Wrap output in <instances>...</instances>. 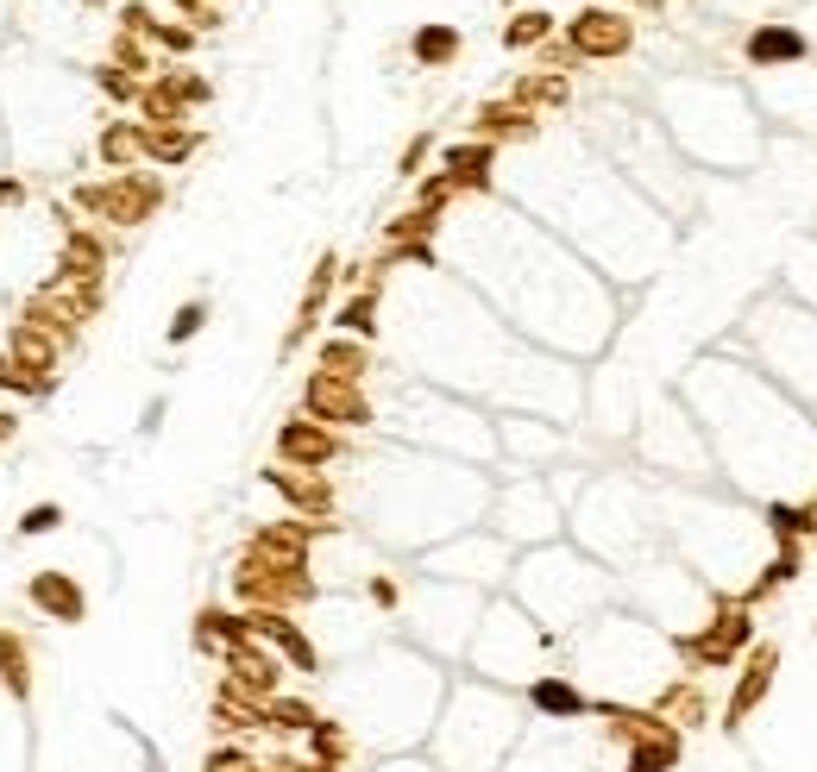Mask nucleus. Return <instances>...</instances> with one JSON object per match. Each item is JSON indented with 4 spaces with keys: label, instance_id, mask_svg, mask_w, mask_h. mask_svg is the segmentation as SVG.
I'll return each mask as SVG.
<instances>
[{
    "label": "nucleus",
    "instance_id": "nucleus-2",
    "mask_svg": "<svg viewBox=\"0 0 817 772\" xmlns=\"http://www.w3.org/2000/svg\"><path fill=\"white\" fill-rule=\"evenodd\" d=\"M233 597L246 609H303V603L321 597V584L308 566H289V559H264V553H239L233 566Z\"/></svg>",
    "mask_w": 817,
    "mask_h": 772
},
{
    "label": "nucleus",
    "instance_id": "nucleus-34",
    "mask_svg": "<svg viewBox=\"0 0 817 772\" xmlns=\"http://www.w3.org/2000/svg\"><path fill=\"white\" fill-rule=\"evenodd\" d=\"M767 527H773V541H780V547H798V541H812V534H817V502H812V509L773 502V509H767Z\"/></svg>",
    "mask_w": 817,
    "mask_h": 772
},
{
    "label": "nucleus",
    "instance_id": "nucleus-12",
    "mask_svg": "<svg viewBox=\"0 0 817 772\" xmlns=\"http://www.w3.org/2000/svg\"><path fill=\"white\" fill-rule=\"evenodd\" d=\"M773 678H780V648H767V641H761V648H748L736 691H730V703H723V728H730V735H742V723L773 698Z\"/></svg>",
    "mask_w": 817,
    "mask_h": 772
},
{
    "label": "nucleus",
    "instance_id": "nucleus-38",
    "mask_svg": "<svg viewBox=\"0 0 817 772\" xmlns=\"http://www.w3.org/2000/svg\"><path fill=\"white\" fill-rule=\"evenodd\" d=\"M95 88H102L107 100H120V107H139V95H145V82L127 75L120 63H95Z\"/></svg>",
    "mask_w": 817,
    "mask_h": 772
},
{
    "label": "nucleus",
    "instance_id": "nucleus-11",
    "mask_svg": "<svg viewBox=\"0 0 817 772\" xmlns=\"http://www.w3.org/2000/svg\"><path fill=\"white\" fill-rule=\"evenodd\" d=\"M246 622H252V641H264L289 673H308V678L321 673V648L308 641V628L296 616H283V609H246Z\"/></svg>",
    "mask_w": 817,
    "mask_h": 772
},
{
    "label": "nucleus",
    "instance_id": "nucleus-31",
    "mask_svg": "<svg viewBox=\"0 0 817 772\" xmlns=\"http://www.w3.org/2000/svg\"><path fill=\"white\" fill-rule=\"evenodd\" d=\"M303 741H308V760H315V767H346V760H353V728L340 723V716H321Z\"/></svg>",
    "mask_w": 817,
    "mask_h": 772
},
{
    "label": "nucleus",
    "instance_id": "nucleus-23",
    "mask_svg": "<svg viewBox=\"0 0 817 772\" xmlns=\"http://www.w3.org/2000/svg\"><path fill=\"white\" fill-rule=\"evenodd\" d=\"M239 641H252V622H246V609L233 616V609H214V603H208L202 616H196V653L221 660V653L239 648Z\"/></svg>",
    "mask_w": 817,
    "mask_h": 772
},
{
    "label": "nucleus",
    "instance_id": "nucleus-26",
    "mask_svg": "<svg viewBox=\"0 0 817 772\" xmlns=\"http://www.w3.org/2000/svg\"><path fill=\"white\" fill-rule=\"evenodd\" d=\"M679 753H686V735L666 723V728H654L648 741L623 748V772H673V767H679Z\"/></svg>",
    "mask_w": 817,
    "mask_h": 772
},
{
    "label": "nucleus",
    "instance_id": "nucleus-45",
    "mask_svg": "<svg viewBox=\"0 0 817 772\" xmlns=\"http://www.w3.org/2000/svg\"><path fill=\"white\" fill-rule=\"evenodd\" d=\"M428 151H435V139L428 132H415L403 145V157H396V176H422V164H428Z\"/></svg>",
    "mask_w": 817,
    "mask_h": 772
},
{
    "label": "nucleus",
    "instance_id": "nucleus-39",
    "mask_svg": "<svg viewBox=\"0 0 817 772\" xmlns=\"http://www.w3.org/2000/svg\"><path fill=\"white\" fill-rule=\"evenodd\" d=\"M202 326H208V296H189V301L177 308V314H170V326H164V340H170V346H189V340H196Z\"/></svg>",
    "mask_w": 817,
    "mask_h": 772
},
{
    "label": "nucleus",
    "instance_id": "nucleus-28",
    "mask_svg": "<svg viewBox=\"0 0 817 772\" xmlns=\"http://www.w3.org/2000/svg\"><path fill=\"white\" fill-rule=\"evenodd\" d=\"M321 723V710H315V703L308 698H264L258 703V728H264V735H308V728Z\"/></svg>",
    "mask_w": 817,
    "mask_h": 772
},
{
    "label": "nucleus",
    "instance_id": "nucleus-25",
    "mask_svg": "<svg viewBox=\"0 0 817 772\" xmlns=\"http://www.w3.org/2000/svg\"><path fill=\"white\" fill-rule=\"evenodd\" d=\"M460 50H465V32H460V25H447V20L415 25V38H408V57H415L422 70H447V63H460Z\"/></svg>",
    "mask_w": 817,
    "mask_h": 772
},
{
    "label": "nucleus",
    "instance_id": "nucleus-4",
    "mask_svg": "<svg viewBox=\"0 0 817 772\" xmlns=\"http://www.w3.org/2000/svg\"><path fill=\"white\" fill-rule=\"evenodd\" d=\"M303 415H308V421H321V427H333V433H358V427L378 421V408H371V396H365V383H346V377H328V371H308Z\"/></svg>",
    "mask_w": 817,
    "mask_h": 772
},
{
    "label": "nucleus",
    "instance_id": "nucleus-1",
    "mask_svg": "<svg viewBox=\"0 0 817 772\" xmlns=\"http://www.w3.org/2000/svg\"><path fill=\"white\" fill-rule=\"evenodd\" d=\"M164 195H170V189H164L157 170H120V176L76 182V189H70V207L88 214V221H102V226H145V221H157Z\"/></svg>",
    "mask_w": 817,
    "mask_h": 772
},
{
    "label": "nucleus",
    "instance_id": "nucleus-22",
    "mask_svg": "<svg viewBox=\"0 0 817 772\" xmlns=\"http://www.w3.org/2000/svg\"><path fill=\"white\" fill-rule=\"evenodd\" d=\"M32 685H38V673H32V641L20 634V628H0V691L26 710Z\"/></svg>",
    "mask_w": 817,
    "mask_h": 772
},
{
    "label": "nucleus",
    "instance_id": "nucleus-32",
    "mask_svg": "<svg viewBox=\"0 0 817 772\" xmlns=\"http://www.w3.org/2000/svg\"><path fill=\"white\" fill-rule=\"evenodd\" d=\"M798 572H805V553H798V547H780V553H773V559H767V572L755 578L748 591H742V603L755 609V603H761V597H773V591H780V584H792V578H798Z\"/></svg>",
    "mask_w": 817,
    "mask_h": 772
},
{
    "label": "nucleus",
    "instance_id": "nucleus-19",
    "mask_svg": "<svg viewBox=\"0 0 817 772\" xmlns=\"http://www.w3.org/2000/svg\"><path fill=\"white\" fill-rule=\"evenodd\" d=\"M541 132V114H529L522 100H485L478 120H472V139L485 145H510V139H535Z\"/></svg>",
    "mask_w": 817,
    "mask_h": 772
},
{
    "label": "nucleus",
    "instance_id": "nucleus-9",
    "mask_svg": "<svg viewBox=\"0 0 817 772\" xmlns=\"http://www.w3.org/2000/svg\"><path fill=\"white\" fill-rule=\"evenodd\" d=\"M340 459H346V440L333 427L308 421V415H289L277 427V465H289V472H328Z\"/></svg>",
    "mask_w": 817,
    "mask_h": 772
},
{
    "label": "nucleus",
    "instance_id": "nucleus-41",
    "mask_svg": "<svg viewBox=\"0 0 817 772\" xmlns=\"http://www.w3.org/2000/svg\"><path fill=\"white\" fill-rule=\"evenodd\" d=\"M157 50H170V57H189L196 50V25H170V20H152V32H145Z\"/></svg>",
    "mask_w": 817,
    "mask_h": 772
},
{
    "label": "nucleus",
    "instance_id": "nucleus-18",
    "mask_svg": "<svg viewBox=\"0 0 817 772\" xmlns=\"http://www.w3.org/2000/svg\"><path fill=\"white\" fill-rule=\"evenodd\" d=\"M315 534L321 527L315 522H264L252 527V541H246V553H264V559H289V566H308V553H315Z\"/></svg>",
    "mask_w": 817,
    "mask_h": 772
},
{
    "label": "nucleus",
    "instance_id": "nucleus-21",
    "mask_svg": "<svg viewBox=\"0 0 817 772\" xmlns=\"http://www.w3.org/2000/svg\"><path fill=\"white\" fill-rule=\"evenodd\" d=\"M95 157H102L107 176L145 170V126H139V120H107L102 139H95Z\"/></svg>",
    "mask_w": 817,
    "mask_h": 772
},
{
    "label": "nucleus",
    "instance_id": "nucleus-40",
    "mask_svg": "<svg viewBox=\"0 0 817 772\" xmlns=\"http://www.w3.org/2000/svg\"><path fill=\"white\" fill-rule=\"evenodd\" d=\"M57 527H63V502H32V509H20L13 534H20V541H38V534H57Z\"/></svg>",
    "mask_w": 817,
    "mask_h": 772
},
{
    "label": "nucleus",
    "instance_id": "nucleus-48",
    "mask_svg": "<svg viewBox=\"0 0 817 772\" xmlns=\"http://www.w3.org/2000/svg\"><path fill=\"white\" fill-rule=\"evenodd\" d=\"M315 772H346V767H315Z\"/></svg>",
    "mask_w": 817,
    "mask_h": 772
},
{
    "label": "nucleus",
    "instance_id": "nucleus-30",
    "mask_svg": "<svg viewBox=\"0 0 817 772\" xmlns=\"http://www.w3.org/2000/svg\"><path fill=\"white\" fill-rule=\"evenodd\" d=\"M333 333H346V340H378V283H365L358 296L340 301V314H333Z\"/></svg>",
    "mask_w": 817,
    "mask_h": 772
},
{
    "label": "nucleus",
    "instance_id": "nucleus-36",
    "mask_svg": "<svg viewBox=\"0 0 817 772\" xmlns=\"http://www.w3.org/2000/svg\"><path fill=\"white\" fill-rule=\"evenodd\" d=\"M554 38V13H541V7H529V13H510V25H504V50H535Z\"/></svg>",
    "mask_w": 817,
    "mask_h": 772
},
{
    "label": "nucleus",
    "instance_id": "nucleus-29",
    "mask_svg": "<svg viewBox=\"0 0 817 772\" xmlns=\"http://www.w3.org/2000/svg\"><path fill=\"white\" fill-rule=\"evenodd\" d=\"M315 371L346 377V383H365V371H371V346H365V340H346V333H333V340H321Z\"/></svg>",
    "mask_w": 817,
    "mask_h": 772
},
{
    "label": "nucleus",
    "instance_id": "nucleus-37",
    "mask_svg": "<svg viewBox=\"0 0 817 772\" xmlns=\"http://www.w3.org/2000/svg\"><path fill=\"white\" fill-rule=\"evenodd\" d=\"M57 383H45V377H32L13 352H0V396H20V402H38V396H51Z\"/></svg>",
    "mask_w": 817,
    "mask_h": 772
},
{
    "label": "nucleus",
    "instance_id": "nucleus-13",
    "mask_svg": "<svg viewBox=\"0 0 817 772\" xmlns=\"http://www.w3.org/2000/svg\"><path fill=\"white\" fill-rule=\"evenodd\" d=\"M264 484L277 490L283 502H289V515L296 522H315V527H328V515H333V477L328 472H289V465H264Z\"/></svg>",
    "mask_w": 817,
    "mask_h": 772
},
{
    "label": "nucleus",
    "instance_id": "nucleus-16",
    "mask_svg": "<svg viewBox=\"0 0 817 772\" xmlns=\"http://www.w3.org/2000/svg\"><path fill=\"white\" fill-rule=\"evenodd\" d=\"M490 164H497V145H485V139H460V145L440 151V176L460 195H490Z\"/></svg>",
    "mask_w": 817,
    "mask_h": 772
},
{
    "label": "nucleus",
    "instance_id": "nucleus-44",
    "mask_svg": "<svg viewBox=\"0 0 817 772\" xmlns=\"http://www.w3.org/2000/svg\"><path fill=\"white\" fill-rule=\"evenodd\" d=\"M26 195H32V182L20 170H0V214H20L26 207Z\"/></svg>",
    "mask_w": 817,
    "mask_h": 772
},
{
    "label": "nucleus",
    "instance_id": "nucleus-15",
    "mask_svg": "<svg viewBox=\"0 0 817 772\" xmlns=\"http://www.w3.org/2000/svg\"><path fill=\"white\" fill-rule=\"evenodd\" d=\"M522 703L535 710L541 723H585L597 698H591V691H579L566 673H535V678H529V691H522Z\"/></svg>",
    "mask_w": 817,
    "mask_h": 772
},
{
    "label": "nucleus",
    "instance_id": "nucleus-47",
    "mask_svg": "<svg viewBox=\"0 0 817 772\" xmlns=\"http://www.w3.org/2000/svg\"><path fill=\"white\" fill-rule=\"evenodd\" d=\"M157 427H164V396H152V402H145V421H139V433H145V440H152Z\"/></svg>",
    "mask_w": 817,
    "mask_h": 772
},
{
    "label": "nucleus",
    "instance_id": "nucleus-3",
    "mask_svg": "<svg viewBox=\"0 0 817 772\" xmlns=\"http://www.w3.org/2000/svg\"><path fill=\"white\" fill-rule=\"evenodd\" d=\"M748 648H755V616H748L742 597L717 603V616L698 634H679V653H686L691 666H704V673H723V666L748 660Z\"/></svg>",
    "mask_w": 817,
    "mask_h": 772
},
{
    "label": "nucleus",
    "instance_id": "nucleus-33",
    "mask_svg": "<svg viewBox=\"0 0 817 772\" xmlns=\"http://www.w3.org/2000/svg\"><path fill=\"white\" fill-rule=\"evenodd\" d=\"M572 95V88H566V75L560 70H547V75H522V82H516L510 88V100H522V107H529V114H541V107H560V100Z\"/></svg>",
    "mask_w": 817,
    "mask_h": 772
},
{
    "label": "nucleus",
    "instance_id": "nucleus-20",
    "mask_svg": "<svg viewBox=\"0 0 817 772\" xmlns=\"http://www.w3.org/2000/svg\"><path fill=\"white\" fill-rule=\"evenodd\" d=\"M748 63L755 70H780V63H798L805 57V32L798 25H786V20H767V25H755L748 32Z\"/></svg>",
    "mask_w": 817,
    "mask_h": 772
},
{
    "label": "nucleus",
    "instance_id": "nucleus-14",
    "mask_svg": "<svg viewBox=\"0 0 817 772\" xmlns=\"http://www.w3.org/2000/svg\"><path fill=\"white\" fill-rule=\"evenodd\" d=\"M333 283H340V258H333V251H321V258H315V271H308V283H303L296 321H289V333H283V358H289V352H303L308 340H315V326H321V314H328Z\"/></svg>",
    "mask_w": 817,
    "mask_h": 772
},
{
    "label": "nucleus",
    "instance_id": "nucleus-43",
    "mask_svg": "<svg viewBox=\"0 0 817 772\" xmlns=\"http://www.w3.org/2000/svg\"><path fill=\"white\" fill-rule=\"evenodd\" d=\"M365 597L378 603V609H403V584H396V572H371V578H365Z\"/></svg>",
    "mask_w": 817,
    "mask_h": 772
},
{
    "label": "nucleus",
    "instance_id": "nucleus-6",
    "mask_svg": "<svg viewBox=\"0 0 817 772\" xmlns=\"http://www.w3.org/2000/svg\"><path fill=\"white\" fill-rule=\"evenodd\" d=\"M214 88H208V75L196 70H157L145 82V95H139V114L145 126H189V107H208Z\"/></svg>",
    "mask_w": 817,
    "mask_h": 772
},
{
    "label": "nucleus",
    "instance_id": "nucleus-10",
    "mask_svg": "<svg viewBox=\"0 0 817 772\" xmlns=\"http://www.w3.org/2000/svg\"><path fill=\"white\" fill-rule=\"evenodd\" d=\"M26 603L57 628H82L88 622V591L76 584V572H63V566H38L26 578Z\"/></svg>",
    "mask_w": 817,
    "mask_h": 772
},
{
    "label": "nucleus",
    "instance_id": "nucleus-5",
    "mask_svg": "<svg viewBox=\"0 0 817 772\" xmlns=\"http://www.w3.org/2000/svg\"><path fill=\"white\" fill-rule=\"evenodd\" d=\"M636 50V20L611 13V7H585L579 20L566 25V57H591V63H616Z\"/></svg>",
    "mask_w": 817,
    "mask_h": 772
},
{
    "label": "nucleus",
    "instance_id": "nucleus-46",
    "mask_svg": "<svg viewBox=\"0 0 817 772\" xmlns=\"http://www.w3.org/2000/svg\"><path fill=\"white\" fill-rule=\"evenodd\" d=\"M114 728H120V735H132V741H139V760H145V772H164V753H157V741H145V735H139V728H132L127 716H114Z\"/></svg>",
    "mask_w": 817,
    "mask_h": 772
},
{
    "label": "nucleus",
    "instance_id": "nucleus-24",
    "mask_svg": "<svg viewBox=\"0 0 817 772\" xmlns=\"http://www.w3.org/2000/svg\"><path fill=\"white\" fill-rule=\"evenodd\" d=\"M654 716H661V723H673L679 735H691V728L711 723V703H704V691H698L691 678H673L661 698H654Z\"/></svg>",
    "mask_w": 817,
    "mask_h": 772
},
{
    "label": "nucleus",
    "instance_id": "nucleus-8",
    "mask_svg": "<svg viewBox=\"0 0 817 772\" xmlns=\"http://www.w3.org/2000/svg\"><path fill=\"white\" fill-rule=\"evenodd\" d=\"M221 666H227V678H221V691L227 698H246V703H264L283 691V660L264 641H239V648L221 653Z\"/></svg>",
    "mask_w": 817,
    "mask_h": 772
},
{
    "label": "nucleus",
    "instance_id": "nucleus-42",
    "mask_svg": "<svg viewBox=\"0 0 817 772\" xmlns=\"http://www.w3.org/2000/svg\"><path fill=\"white\" fill-rule=\"evenodd\" d=\"M252 767V753L239 748V741H221V748H208V760H202V772H246Z\"/></svg>",
    "mask_w": 817,
    "mask_h": 772
},
{
    "label": "nucleus",
    "instance_id": "nucleus-17",
    "mask_svg": "<svg viewBox=\"0 0 817 772\" xmlns=\"http://www.w3.org/2000/svg\"><path fill=\"white\" fill-rule=\"evenodd\" d=\"M0 352H13V358H20L32 377H45V383H57V377H63V346H57L51 333L26 326V321H7V340H0Z\"/></svg>",
    "mask_w": 817,
    "mask_h": 772
},
{
    "label": "nucleus",
    "instance_id": "nucleus-27",
    "mask_svg": "<svg viewBox=\"0 0 817 772\" xmlns=\"http://www.w3.org/2000/svg\"><path fill=\"white\" fill-rule=\"evenodd\" d=\"M139 126H145V120H139ZM196 145H202V132H189V126H145V164H152V170H177V164H189Z\"/></svg>",
    "mask_w": 817,
    "mask_h": 772
},
{
    "label": "nucleus",
    "instance_id": "nucleus-7",
    "mask_svg": "<svg viewBox=\"0 0 817 772\" xmlns=\"http://www.w3.org/2000/svg\"><path fill=\"white\" fill-rule=\"evenodd\" d=\"M107 276V239L95 226L70 221V207H57V264L51 283H102Z\"/></svg>",
    "mask_w": 817,
    "mask_h": 772
},
{
    "label": "nucleus",
    "instance_id": "nucleus-35",
    "mask_svg": "<svg viewBox=\"0 0 817 772\" xmlns=\"http://www.w3.org/2000/svg\"><path fill=\"white\" fill-rule=\"evenodd\" d=\"M440 233V214H428V207H408V214H396V221L383 226V251L390 246H428Z\"/></svg>",
    "mask_w": 817,
    "mask_h": 772
}]
</instances>
